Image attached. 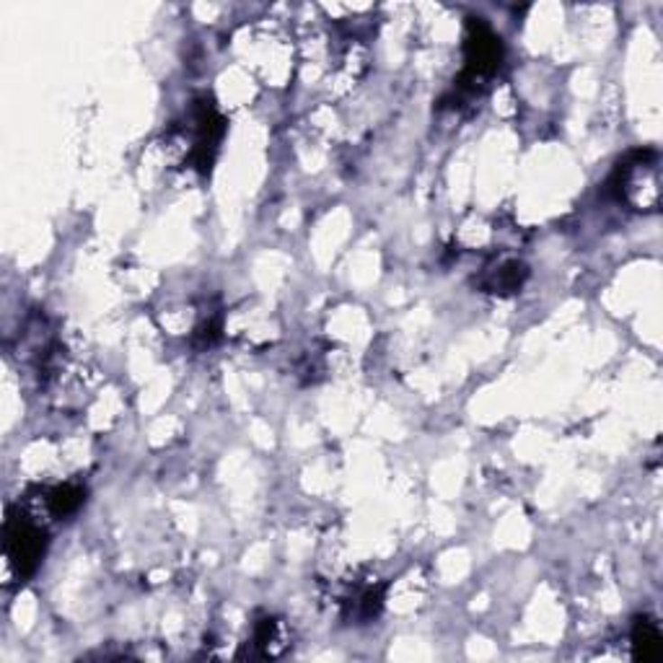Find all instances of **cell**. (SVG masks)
Wrapping results in <instances>:
<instances>
[{
  "label": "cell",
  "mask_w": 663,
  "mask_h": 663,
  "mask_svg": "<svg viewBox=\"0 0 663 663\" xmlns=\"http://www.w3.org/2000/svg\"><path fill=\"white\" fill-rule=\"evenodd\" d=\"M503 60V44L495 34L477 19L469 23V37H467V68L461 76V86L467 91H477V86L487 81L497 70Z\"/></svg>",
  "instance_id": "7a4b0ae2"
},
{
  "label": "cell",
  "mask_w": 663,
  "mask_h": 663,
  "mask_svg": "<svg viewBox=\"0 0 663 663\" xmlns=\"http://www.w3.org/2000/svg\"><path fill=\"white\" fill-rule=\"evenodd\" d=\"M661 630L656 622L638 620L635 632H632V648H635V658L642 661H656L661 656Z\"/></svg>",
  "instance_id": "3957f363"
},
{
  "label": "cell",
  "mask_w": 663,
  "mask_h": 663,
  "mask_svg": "<svg viewBox=\"0 0 663 663\" xmlns=\"http://www.w3.org/2000/svg\"><path fill=\"white\" fill-rule=\"evenodd\" d=\"M523 277H526L523 265L511 262V265H503V268L497 269L495 275L487 280V288H490V293H513V290L521 288Z\"/></svg>",
  "instance_id": "5b68a950"
},
{
  "label": "cell",
  "mask_w": 663,
  "mask_h": 663,
  "mask_svg": "<svg viewBox=\"0 0 663 663\" xmlns=\"http://www.w3.org/2000/svg\"><path fill=\"white\" fill-rule=\"evenodd\" d=\"M83 500H86L83 487H78V485H60V487L47 493V508H50L52 516H70V513H76L81 508Z\"/></svg>",
  "instance_id": "277c9868"
},
{
  "label": "cell",
  "mask_w": 663,
  "mask_h": 663,
  "mask_svg": "<svg viewBox=\"0 0 663 663\" xmlns=\"http://www.w3.org/2000/svg\"><path fill=\"white\" fill-rule=\"evenodd\" d=\"M47 547V531L32 516L11 513L5 521V558L21 578L32 576Z\"/></svg>",
  "instance_id": "6da1fadb"
}]
</instances>
